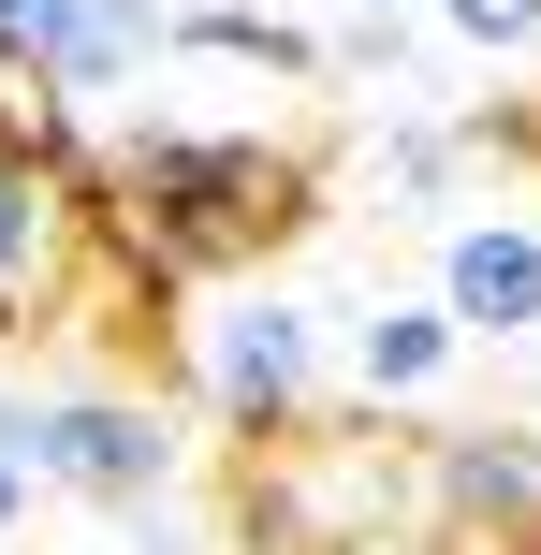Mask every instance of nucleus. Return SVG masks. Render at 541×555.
I'll return each instance as SVG.
<instances>
[{
    "label": "nucleus",
    "mask_w": 541,
    "mask_h": 555,
    "mask_svg": "<svg viewBox=\"0 0 541 555\" xmlns=\"http://www.w3.org/2000/svg\"><path fill=\"white\" fill-rule=\"evenodd\" d=\"M322 176L263 132H176V117H132V132L88 162V234H103L132 278L162 293H220L279 249L293 220H322Z\"/></svg>",
    "instance_id": "f257e3e1"
},
{
    "label": "nucleus",
    "mask_w": 541,
    "mask_h": 555,
    "mask_svg": "<svg viewBox=\"0 0 541 555\" xmlns=\"http://www.w3.org/2000/svg\"><path fill=\"white\" fill-rule=\"evenodd\" d=\"M191 380H205V410H220L249 453L263 439H308V410H322V307L220 278L205 322H191Z\"/></svg>",
    "instance_id": "f03ea898"
},
{
    "label": "nucleus",
    "mask_w": 541,
    "mask_h": 555,
    "mask_svg": "<svg viewBox=\"0 0 541 555\" xmlns=\"http://www.w3.org/2000/svg\"><path fill=\"white\" fill-rule=\"evenodd\" d=\"M29 395H44V424H29V482L88 498L103 527L191 482V439H176L162 395H132V380H29Z\"/></svg>",
    "instance_id": "7ed1b4c3"
},
{
    "label": "nucleus",
    "mask_w": 541,
    "mask_h": 555,
    "mask_svg": "<svg viewBox=\"0 0 541 555\" xmlns=\"http://www.w3.org/2000/svg\"><path fill=\"white\" fill-rule=\"evenodd\" d=\"M410 527L439 555H541V424H439V439H410Z\"/></svg>",
    "instance_id": "20e7f679"
},
{
    "label": "nucleus",
    "mask_w": 541,
    "mask_h": 555,
    "mask_svg": "<svg viewBox=\"0 0 541 555\" xmlns=\"http://www.w3.org/2000/svg\"><path fill=\"white\" fill-rule=\"evenodd\" d=\"M425 293H439V322H454L468 351H484V336H498V351L541 336V220H513V205H498V220H454Z\"/></svg>",
    "instance_id": "39448f33"
},
{
    "label": "nucleus",
    "mask_w": 541,
    "mask_h": 555,
    "mask_svg": "<svg viewBox=\"0 0 541 555\" xmlns=\"http://www.w3.org/2000/svg\"><path fill=\"white\" fill-rule=\"evenodd\" d=\"M74 249H88V176H59L44 146L0 132V307H44Z\"/></svg>",
    "instance_id": "423d86ee"
},
{
    "label": "nucleus",
    "mask_w": 541,
    "mask_h": 555,
    "mask_svg": "<svg viewBox=\"0 0 541 555\" xmlns=\"http://www.w3.org/2000/svg\"><path fill=\"white\" fill-rule=\"evenodd\" d=\"M454 365H468V336L439 322V293H396V307L351 322V395H366V410H425Z\"/></svg>",
    "instance_id": "0eeeda50"
},
{
    "label": "nucleus",
    "mask_w": 541,
    "mask_h": 555,
    "mask_svg": "<svg viewBox=\"0 0 541 555\" xmlns=\"http://www.w3.org/2000/svg\"><path fill=\"white\" fill-rule=\"evenodd\" d=\"M162 59H249V74H279V88H337V44L293 29V15H263V0H176Z\"/></svg>",
    "instance_id": "6e6552de"
},
{
    "label": "nucleus",
    "mask_w": 541,
    "mask_h": 555,
    "mask_svg": "<svg viewBox=\"0 0 541 555\" xmlns=\"http://www.w3.org/2000/svg\"><path fill=\"white\" fill-rule=\"evenodd\" d=\"M162 15H176V0H74V29H59V59H44L29 88H59L74 117H88V103H117V88L162 59Z\"/></svg>",
    "instance_id": "1a4fd4ad"
},
{
    "label": "nucleus",
    "mask_w": 541,
    "mask_h": 555,
    "mask_svg": "<svg viewBox=\"0 0 541 555\" xmlns=\"http://www.w3.org/2000/svg\"><path fill=\"white\" fill-rule=\"evenodd\" d=\"M468 59H541V0H425Z\"/></svg>",
    "instance_id": "9d476101"
},
{
    "label": "nucleus",
    "mask_w": 541,
    "mask_h": 555,
    "mask_svg": "<svg viewBox=\"0 0 541 555\" xmlns=\"http://www.w3.org/2000/svg\"><path fill=\"white\" fill-rule=\"evenodd\" d=\"M381 176H396L410 205H439V191H454V132H425V117H396V132H381Z\"/></svg>",
    "instance_id": "9b49d317"
},
{
    "label": "nucleus",
    "mask_w": 541,
    "mask_h": 555,
    "mask_svg": "<svg viewBox=\"0 0 541 555\" xmlns=\"http://www.w3.org/2000/svg\"><path fill=\"white\" fill-rule=\"evenodd\" d=\"M59 29H74V0H0V59H15V74H44Z\"/></svg>",
    "instance_id": "f8f14e48"
},
{
    "label": "nucleus",
    "mask_w": 541,
    "mask_h": 555,
    "mask_svg": "<svg viewBox=\"0 0 541 555\" xmlns=\"http://www.w3.org/2000/svg\"><path fill=\"white\" fill-rule=\"evenodd\" d=\"M117 555H205V541L176 527V498H146V512H117Z\"/></svg>",
    "instance_id": "ddd939ff"
},
{
    "label": "nucleus",
    "mask_w": 541,
    "mask_h": 555,
    "mask_svg": "<svg viewBox=\"0 0 541 555\" xmlns=\"http://www.w3.org/2000/svg\"><path fill=\"white\" fill-rule=\"evenodd\" d=\"M29 527V468H0V541H15Z\"/></svg>",
    "instance_id": "4468645a"
},
{
    "label": "nucleus",
    "mask_w": 541,
    "mask_h": 555,
    "mask_svg": "<svg viewBox=\"0 0 541 555\" xmlns=\"http://www.w3.org/2000/svg\"><path fill=\"white\" fill-rule=\"evenodd\" d=\"M337 15H351V29H396V15H410V0H337Z\"/></svg>",
    "instance_id": "2eb2a0df"
},
{
    "label": "nucleus",
    "mask_w": 541,
    "mask_h": 555,
    "mask_svg": "<svg viewBox=\"0 0 541 555\" xmlns=\"http://www.w3.org/2000/svg\"><path fill=\"white\" fill-rule=\"evenodd\" d=\"M337 555H410V541H396V527H381V541H337Z\"/></svg>",
    "instance_id": "dca6fc26"
},
{
    "label": "nucleus",
    "mask_w": 541,
    "mask_h": 555,
    "mask_svg": "<svg viewBox=\"0 0 541 555\" xmlns=\"http://www.w3.org/2000/svg\"><path fill=\"white\" fill-rule=\"evenodd\" d=\"M0 103H15V59H0Z\"/></svg>",
    "instance_id": "f3484780"
}]
</instances>
